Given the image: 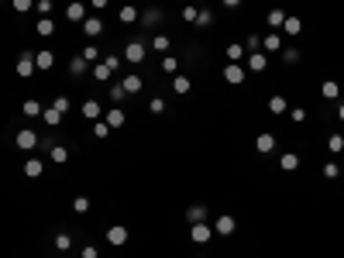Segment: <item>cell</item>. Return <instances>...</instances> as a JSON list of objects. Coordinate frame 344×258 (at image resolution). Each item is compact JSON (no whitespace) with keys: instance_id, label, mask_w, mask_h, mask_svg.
<instances>
[{"instance_id":"obj_20","label":"cell","mask_w":344,"mask_h":258,"mask_svg":"<svg viewBox=\"0 0 344 258\" xmlns=\"http://www.w3.org/2000/svg\"><path fill=\"white\" fill-rule=\"evenodd\" d=\"M93 80H100V83H110V76H114V72H110V65L107 62H93Z\"/></svg>"},{"instance_id":"obj_49","label":"cell","mask_w":344,"mask_h":258,"mask_svg":"<svg viewBox=\"0 0 344 258\" xmlns=\"http://www.w3.org/2000/svg\"><path fill=\"white\" fill-rule=\"evenodd\" d=\"M197 14H200V11H197L193 4H189V7H182V17H186V21H193V24H197Z\"/></svg>"},{"instance_id":"obj_55","label":"cell","mask_w":344,"mask_h":258,"mask_svg":"<svg viewBox=\"0 0 344 258\" xmlns=\"http://www.w3.org/2000/svg\"><path fill=\"white\" fill-rule=\"evenodd\" d=\"M90 4H93L97 11H103V7H107V0H90Z\"/></svg>"},{"instance_id":"obj_2","label":"cell","mask_w":344,"mask_h":258,"mask_svg":"<svg viewBox=\"0 0 344 258\" xmlns=\"http://www.w3.org/2000/svg\"><path fill=\"white\" fill-rule=\"evenodd\" d=\"M14 145H17V148H24V152L38 148V131H31V128H21V131H17V138H14Z\"/></svg>"},{"instance_id":"obj_30","label":"cell","mask_w":344,"mask_h":258,"mask_svg":"<svg viewBox=\"0 0 344 258\" xmlns=\"http://www.w3.org/2000/svg\"><path fill=\"white\" fill-rule=\"evenodd\" d=\"M121 83H124V90H128V93H138V90L145 86V80H141V76H124Z\"/></svg>"},{"instance_id":"obj_4","label":"cell","mask_w":344,"mask_h":258,"mask_svg":"<svg viewBox=\"0 0 344 258\" xmlns=\"http://www.w3.org/2000/svg\"><path fill=\"white\" fill-rule=\"evenodd\" d=\"M80 114H83L86 121H100V117H103V110H100V103L90 97V100H83V103H80Z\"/></svg>"},{"instance_id":"obj_44","label":"cell","mask_w":344,"mask_h":258,"mask_svg":"<svg viewBox=\"0 0 344 258\" xmlns=\"http://www.w3.org/2000/svg\"><path fill=\"white\" fill-rule=\"evenodd\" d=\"M148 110H151V114H162V110H165V100H162V97L148 100Z\"/></svg>"},{"instance_id":"obj_25","label":"cell","mask_w":344,"mask_h":258,"mask_svg":"<svg viewBox=\"0 0 344 258\" xmlns=\"http://www.w3.org/2000/svg\"><path fill=\"white\" fill-rule=\"evenodd\" d=\"M151 48H155V52H162V55H169V48H172V42L165 38V34H155V38H151Z\"/></svg>"},{"instance_id":"obj_29","label":"cell","mask_w":344,"mask_h":258,"mask_svg":"<svg viewBox=\"0 0 344 258\" xmlns=\"http://www.w3.org/2000/svg\"><path fill=\"white\" fill-rule=\"evenodd\" d=\"M21 110H24L28 117H42V110H45V107L38 103V100H24V107H21Z\"/></svg>"},{"instance_id":"obj_12","label":"cell","mask_w":344,"mask_h":258,"mask_svg":"<svg viewBox=\"0 0 344 258\" xmlns=\"http://www.w3.org/2000/svg\"><path fill=\"white\" fill-rule=\"evenodd\" d=\"M52 65H55V55H52L49 48L34 52V69H42V72H45V69H52Z\"/></svg>"},{"instance_id":"obj_19","label":"cell","mask_w":344,"mask_h":258,"mask_svg":"<svg viewBox=\"0 0 344 258\" xmlns=\"http://www.w3.org/2000/svg\"><path fill=\"white\" fill-rule=\"evenodd\" d=\"M159 21H162V11H159V7H148V11L141 14V21H138V24H145V28H155Z\"/></svg>"},{"instance_id":"obj_13","label":"cell","mask_w":344,"mask_h":258,"mask_svg":"<svg viewBox=\"0 0 344 258\" xmlns=\"http://www.w3.org/2000/svg\"><path fill=\"white\" fill-rule=\"evenodd\" d=\"M186 220H189V224H203V220H207V207L203 203H193V207L186 210Z\"/></svg>"},{"instance_id":"obj_23","label":"cell","mask_w":344,"mask_h":258,"mask_svg":"<svg viewBox=\"0 0 344 258\" xmlns=\"http://www.w3.org/2000/svg\"><path fill=\"white\" fill-rule=\"evenodd\" d=\"M172 90H176V93H179V97H186V93H189V90H193V83H189V80H186V76H172Z\"/></svg>"},{"instance_id":"obj_9","label":"cell","mask_w":344,"mask_h":258,"mask_svg":"<svg viewBox=\"0 0 344 258\" xmlns=\"http://www.w3.org/2000/svg\"><path fill=\"white\" fill-rule=\"evenodd\" d=\"M103 121L110 124V131H117V128H124V121H128V117H124V110H121V107H110L107 114H103Z\"/></svg>"},{"instance_id":"obj_37","label":"cell","mask_w":344,"mask_h":258,"mask_svg":"<svg viewBox=\"0 0 344 258\" xmlns=\"http://www.w3.org/2000/svg\"><path fill=\"white\" fill-rule=\"evenodd\" d=\"M227 59H231V62H241V59H245V45H227Z\"/></svg>"},{"instance_id":"obj_40","label":"cell","mask_w":344,"mask_h":258,"mask_svg":"<svg viewBox=\"0 0 344 258\" xmlns=\"http://www.w3.org/2000/svg\"><path fill=\"white\" fill-rule=\"evenodd\" d=\"M55 248H59V251H69V248H72V238H69V234L62 231V234L55 238Z\"/></svg>"},{"instance_id":"obj_52","label":"cell","mask_w":344,"mask_h":258,"mask_svg":"<svg viewBox=\"0 0 344 258\" xmlns=\"http://www.w3.org/2000/svg\"><path fill=\"white\" fill-rule=\"evenodd\" d=\"M282 59H286V62H299V52H296V48H286Z\"/></svg>"},{"instance_id":"obj_21","label":"cell","mask_w":344,"mask_h":258,"mask_svg":"<svg viewBox=\"0 0 344 258\" xmlns=\"http://www.w3.org/2000/svg\"><path fill=\"white\" fill-rule=\"evenodd\" d=\"M42 172H45V162H42V159H28V162H24V176L38 179V176H42Z\"/></svg>"},{"instance_id":"obj_38","label":"cell","mask_w":344,"mask_h":258,"mask_svg":"<svg viewBox=\"0 0 344 258\" xmlns=\"http://www.w3.org/2000/svg\"><path fill=\"white\" fill-rule=\"evenodd\" d=\"M72 210H76V213H86V210H90V196H76V200H72Z\"/></svg>"},{"instance_id":"obj_41","label":"cell","mask_w":344,"mask_h":258,"mask_svg":"<svg viewBox=\"0 0 344 258\" xmlns=\"http://www.w3.org/2000/svg\"><path fill=\"white\" fill-rule=\"evenodd\" d=\"M103 62L110 65V72H117V69H121V55H114V52H107V55H103Z\"/></svg>"},{"instance_id":"obj_54","label":"cell","mask_w":344,"mask_h":258,"mask_svg":"<svg viewBox=\"0 0 344 258\" xmlns=\"http://www.w3.org/2000/svg\"><path fill=\"white\" fill-rule=\"evenodd\" d=\"M224 7H231V11H234V7H241V0H224Z\"/></svg>"},{"instance_id":"obj_7","label":"cell","mask_w":344,"mask_h":258,"mask_svg":"<svg viewBox=\"0 0 344 258\" xmlns=\"http://www.w3.org/2000/svg\"><path fill=\"white\" fill-rule=\"evenodd\" d=\"M276 148V134H269V131H262L258 138H255V152H262V155H269Z\"/></svg>"},{"instance_id":"obj_26","label":"cell","mask_w":344,"mask_h":258,"mask_svg":"<svg viewBox=\"0 0 344 258\" xmlns=\"http://www.w3.org/2000/svg\"><path fill=\"white\" fill-rule=\"evenodd\" d=\"M110 100H114V103H124V100H128L124 83H110Z\"/></svg>"},{"instance_id":"obj_57","label":"cell","mask_w":344,"mask_h":258,"mask_svg":"<svg viewBox=\"0 0 344 258\" xmlns=\"http://www.w3.org/2000/svg\"><path fill=\"white\" fill-rule=\"evenodd\" d=\"M197 4H203V0H197Z\"/></svg>"},{"instance_id":"obj_11","label":"cell","mask_w":344,"mask_h":258,"mask_svg":"<svg viewBox=\"0 0 344 258\" xmlns=\"http://www.w3.org/2000/svg\"><path fill=\"white\" fill-rule=\"evenodd\" d=\"M262 52H282V34L279 31L265 34V38H262Z\"/></svg>"},{"instance_id":"obj_50","label":"cell","mask_w":344,"mask_h":258,"mask_svg":"<svg viewBox=\"0 0 344 258\" xmlns=\"http://www.w3.org/2000/svg\"><path fill=\"white\" fill-rule=\"evenodd\" d=\"M49 11H52V0H38V14L49 17Z\"/></svg>"},{"instance_id":"obj_16","label":"cell","mask_w":344,"mask_h":258,"mask_svg":"<svg viewBox=\"0 0 344 258\" xmlns=\"http://www.w3.org/2000/svg\"><path fill=\"white\" fill-rule=\"evenodd\" d=\"M100 31H103V21L100 17H86L83 21V34H86V38H97Z\"/></svg>"},{"instance_id":"obj_33","label":"cell","mask_w":344,"mask_h":258,"mask_svg":"<svg viewBox=\"0 0 344 258\" xmlns=\"http://www.w3.org/2000/svg\"><path fill=\"white\" fill-rule=\"evenodd\" d=\"M138 17H141L138 7H121V21H124V24H138Z\"/></svg>"},{"instance_id":"obj_15","label":"cell","mask_w":344,"mask_h":258,"mask_svg":"<svg viewBox=\"0 0 344 258\" xmlns=\"http://www.w3.org/2000/svg\"><path fill=\"white\" fill-rule=\"evenodd\" d=\"M66 17H69V21H80V24H83V21H86V7L80 4V0H72V4L66 7Z\"/></svg>"},{"instance_id":"obj_24","label":"cell","mask_w":344,"mask_h":258,"mask_svg":"<svg viewBox=\"0 0 344 258\" xmlns=\"http://www.w3.org/2000/svg\"><path fill=\"white\" fill-rule=\"evenodd\" d=\"M279 165H282L286 172H293V169H299V155H296V152H286V155L279 159Z\"/></svg>"},{"instance_id":"obj_53","label":"cell","mask_w":344,"mask_h":258,"mask_svg":"<svg viewBox=\"0 0 344 258\" xmlns=\"http://www.w3.org/2000/svg\"><path fill=\"white\" fill-rule=\"evenodd\" d=\"M80 255H83V258H100V251H97V248H93V244H86V248H83V251H80Z\"/></svg>"},{"instance_id":"obj_42","label":"cell","mask_w":344,"mask_h":258,"mask_svg":"<svg viewBox=\"0 0 344 258\" xmlns=\"http://www.w3.org/2000/svg\"><path fill=\"white\" fill-rule=\"evenodd\" d=\"M52 107L59 110L62 117H66V110H69V97H55V100H52Z\"/></svg>"},{"instance_id":"obj_3","label":"cell","mask_w":344,"mask_h":258,"mask_svg":"<svg viewBox=\"0 0 344 258\" xmlns=\"http://www.w3.org/2000/svg\"><path fill=\"white\" fill-rule=\"evenodd\" d=\"M145 42H131L128 48H124V62H131V65H138V62H145Z\"/></svg>"},{"instance_id":"obj_51","label":"cell","mask_w":344,"mask_h":258,"mask_svg":"<svg viewBox=\"0 0 344 258\" xmlns=\"http://www.w3.org/2000/svg\"><path fill=\"white\" fill-rule=\"evenodd\" d=\"M324 176H327V179H337V162H327V165H324Z\"/></svg>"},{"instance_id":"obj_18","label":"cell","mask_w":344,"mask_h":258,"mask_svg":"<svg viewBox=\"0 0 344 258\" xmlns=\"http://www.w3.org/2000/svg\"><path fill=\"white\" fill-rule=\"evenodd\" d=\"M34 31L42 34V38H49V34H55V21L52 17H38L34 21Z\"/></svg>"},{"instance_id":"obj_27","label":"cell","mask_w":344,"mask_h":258,"mask_svg":"<svg viewBox=\"0 0 344 258\" xmlns=\"http://www.w3.org/2000/svg\"><path fill=\"white\" fill-rule=\"evenodd\" d=\"M42 121H45L49 128H59V121H62V114H59V110H55V107H49V110H42Z\"/></svg>"},{"instance_id":"obj_45","label":"cell","mask_w":344,"mask_h":258,"mask_svg":"<svg viewBox=\"0 0 344 258\" xmlns=\"http://www.w3.org/2000/svg\"><path fill=\"white\" fill-rule=\"evenodd\" d=\"M245 48H248V52H262V38H258V34H251V38L245 42Z\"/></svg>"},{"instance_id":"obj_47","label":"cell","mask_w":344,"mask_h":258,"mask_svg":"<svg viewBox=\"0 0 344 258\" xmlns=\"http://www.w3.org/2000/svg\"><path fill=\"white\" fill-rule=\"evenodd\" d=\"M289 117L299 124V121H307V110H303V107H293V110H289Z\"/></svg>"},{"instance_id":"obj_5","label":"cell","mask_w":344,"mask_h":258,"mask_svg":"<svg viewBox=\"0 0 344 258\" xmlns=\"http://www.w3.org/2000/svg\"><path fill=\"white\" fill-rule=\"evenodd\" d=\"M17 76H34V52H21V59H17Z\"/></svg>"},{"instance_id":"obj_14","label":"cell","mask_w":344,"mask_h":258,"mask_svg":"<svg viewBox=\"0 0 344 258\" xmlns=\"http://www.w3.org/2000/svg\"><path fill=\"white\" fill-rule=\"evenodd\" d=\"M265 65H269L265 52H248V69H251V72H265Z\"/></svg>"},{"instance_id":"obj_48","label":"cell","mask_w":344,"mask_h":258,"mask_svg":"<svg viewBox=\"0 0 344 258\" xmlns=\"http://www.w3.org/2000/svg\"><path fill=\"white\" fill-rule=\"evenodd\" d=\"M210 21H213V14H210V11H200V14H197V24H200V28H207Z\"/></svg>"},{"instance_id":"obj_36","label":"cell","mask_w":344,"mask_h":258,"mask_svg":"<svg viewBox=\"0 0 344 258\" xmlns=\"http://www.w3.org/2000/svg\"><path fill=\"white\" fill-rule=\"evenodd\" d=\"M107 134H110V124H107L103 117H100V121H93V138H107Z\"/></svg>"},{"instance_id":"obj_32","label":"cell","mask_w":344,"mask_h":258,"mask_svg":"<svg viewBox=\"0 0 344 258\" xmlns=\"http://www.w3.org/2000/svg\"><path fill=\"white\" fill-rule=\"evenodd\" d=\"M269 110H272V114H286V110H289L286 97H272V100H269Z\"/></svg>"},{"instance_id":"obj_56","label":"cell","mask_w":344,"mask_h":258,"mask_svg":"<svg viewBox=\"0 0 344 258\" xmlns=\"http://www.w3.org/2000/svg\"><path fill=\"white\" fill-rule=\"evenodd\" d=\"M337 117H341V121H344V103H337Z\"/></svg>"},{"instance_id":"obj_46","label":"cell","mask_w":344,"mask_h":258,"mask_svg":"<svg viewBox=\"0 0 344 258\" xmlns=\"http://www.w3.org/2000/svg\"><path fill=\"white\" fill-rule=\"evenodd\" d=\"M34 7V0H14V11L17 14H24V11H31Z\"/></svg>"},{"instance_id":"obj_43","label":"cell","mask_w":344,"mask_h":258,"mask_svg":"<svg viewBox=\"0 0 344 258\" xmlns=\"http://www.w3.org/2000/svg\"><path fill=\"white\" fill-rule=\"evenodd\" d=\"M162 69H165V72H172V76H176V69H179L176 55H165V59H162Z\"/></svg>"},{"instance_id":"obj_22","label":"cell","mask_w":344,"mask_h":258,"mask_svg":"<svg viewBox=\"0 0 344 258\" xmlns=\"http://www.w3.org/2000/svg\"><path fill=\"white\" fill-rule=\"evenodd\" d=\"M49 155H52L55 165H66V162H69V148H66V145H52V152H49Z\"/></svg>"},{"instance_id":"obj_34","label":"cell","mask_w":344,"mask_h":258,"mask_svg":"<svg viewBox=\"0 0 344 258\" xmlns=\"http://www.w3.org/2000/svg\"><path fill=\"white\" fill-rule=\"evenodd\" d=\"M282 31H286V34H299V31H303V21H299V17H286Z\"/></svg>"},{"instance_id":"obj_28","label":"cell","mask_w":344,"mask_h":258,"mask_svg":"<svg viewBox=\"0 0 344 258\" xmlns=\"http://www.w3.org/2000/svg\"><path fill=\"white\" fill-rule=\"evenodd\" d=\"M86 65H90V62H86L83 55H76V59L69 62V72H72V76H83V72H86Z\"/></svg>"},{"instance_id":"obj_17","label":"cell","mask_w":344,"mask_h":258,"mask_svg":"<svg viewBox=\"0 0 344 258\" xmlns=\"http://www.w3.org/2000/svg\"><path fill=\"white\" fill-rule=\"evenodd\" d=\"M286 17H289V14H282V11L276 7V11H269V17H265V24H269L272 31H282V24H286Z\"/></svg>"},{"instance_id":"obj_8","label":"cell","mask_w":344,"mask_h":258,"mask_svg":"<svg viewBox=\"0 0 344 258\" xmlns=\"http://www.w3.org/2000/svg\"><path fill=\"white\" fill-rule=\"evenodd\" d=\"M224 80L231 83V86H238V83H245V69L238 65V62H227V69H224Z\"/></svg>"},{"instance_id":"obj_35","label":"cell","mask_w":344,"mask_h":258,"mask_svg":"<svg viewBox=\"0 0 344 258\" xmlns=\"http://www.w3.org/2000/svg\"><path fill=\"white\" fill-rule=\"evenodd\" d=\"M327 148H330L334 155H341V152H344V134H330V141H327Z\"/></svg>"},{"instance_id":"obj_39","label":"cell","mask_w":344,"mask_h":258,"mask_svg":"<svg viewBox=\"0 0 344 258\" xmlns=\"http://www.w3.org/2000/svg\"><path fill=\"white\" fill-rule=\"evenodd\" d=\"M80 55H83L86 62H97V59H100V48H97V45H86V48H83Z\"/></svg>"},{"instance_id":"obj_6","label":"cell","mask_w":344,"mask_h":258,"mask_svg":"<svg viewBox=\"0 0 344 258\" xmlns=\"http://www.w3.org/2000/svg\"><path fill=\"white\" fill-rule=\"evenodd\" d=\"M107 241H110L114 248H121V244H128V227H121V224H114V227H107Z\"/></svg>"},{"instance_id":"obj_31","label":"cell","mask_w":344,"mask_h":258,"mask_svg":"<svg viewBox=\"0 0 344 258\" xmlns=\"http://www.w3.org/2000/svg\"><path fill=\"white\" fill-rule=\"evenodd\" d=\"M320 93H324V97H327V100H337V97H341V86H337V83H334V80H327V83H324V86H320Z\"/></svg>"},{"instance_id":"obj_10","label":"cell","mask_w":344,"mask_h":258,"mask_svg":"<svg viewBox=\"0 0 344 258\" xmlns=\"http://www.w3.org/2000/svg\"><path fill=\"white\" fill-rule=\"evenodd\" d=\"M189 238H193L197 244H207V241L213 238V227H207V224H193V227H189Z\"/></svg>"},{"instance_id":"obj_1","label":"cell","mask_w":344,"mask_h":258,"mask_svg":"<svg viewBox=\"0 0 344 258\" xmlns=\"http://www.w3.org/2000/svg\"><path fill=\"white\" fill-rule=\"evenodd\" d=\"M213 231H217V234H224V238H231V234L238 231V220H234L231 213H220V217L213 220Z\"/></svg>"}]
</instances>
